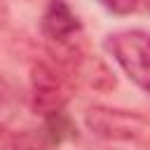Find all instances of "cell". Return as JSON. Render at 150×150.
I'll return each mask as SVG.
<instances>
[{"label": "cell", "instance_id": "cell-1", "mask_svg": "<svg viewBox=\"0 0 150 150\" xmlns=\"http://www.w3.org/2000/svg\"><path fill=\"white\" fill-rule=\"evenodd\" d=\"M40 30L52 56L68 68H75L87 54L82 49V23L66 0H47Z\"/></svg>", "mask_w": 150, "mask_h": 150}, {"label": "cell", "instance_id": "cell-3", "mask_svg": "<svg viewBox=\"0 0 150 150\" xmlns=\"http://www.w3.org/2000/svg\"><path fill=\"white\" fill-rule=\"evenodd\" d=\"M84 124L91 134L117 143H143L150 138V120L117 108L91 105L84 112Z\"/></svg>", "mask_w": 150, "mask_h": 150}, {"label": "cell", "instance_id": "cell-9", "mask_svg": "<svg viewBox=\"0 0 150 150\" xmlns=\"http://www.w3.org/2000/svg\"><path fill=\"white\" fill-rule=\"evenodd\" d=\"M145 5H148V7H150V0H145Z\"/></svg>", "mask_w": 150, "mask_h": 150}, {"label": "cell", "instance_id": "cell-8", "mask_svg": "<svg viewBox=\"0 0 150 150\" xmlns=\"http://www.w3.org/2000/svg\"><path fill=\"white\" fill-rule=\"evenodd\" d=\"M7 21H9V7L5 0H0V26H5Z\"/></svg>", "mask_w": 150, "mask_h": 150}, {"label": "cell", "instance_id": "cell-2", "mask_svg": "<svg viewBox=\"0 0 150 150\" xmlns=\"http://www.w3.org/2000/svg\"><path fill=\"white\" fill-rule=\"evenodd\" d=\"M108 52L120 63L124 75L145 94H150V33L127 28L108 35Z\"/></svg>", "mask_w": 150, "mask_h": 150}, {"label": "cell", "instance_id": "cell-4", "mask_svg": "<svg viewBox=\"0 0 150 150\" xmlns=\"http://www.w3.org/2000/svg\"><path fill=\"white\" fill-rule=\"evenodd\" d=\"M30 94H33V108L42 115H52L66 108L70 98L68 77L61 75L54 66L40 61L30 68Z\"/></svg>", "mask_w": 150, "mask_h": 150}, {"label": "cell", "instance_id": "cell-5", "mask_svg": "<svg viewBox=\"0 0 150 150\" xmlns=\"http://www.w3.org/2000/svg\"><path fill=\"white\" fill-rule=\"evenodd\" d=\"M0 150H47V138L0 127Z\"/></svg>", "mask_w": 150, "mask_h": 150}, {"label": "cell", "instance_id": "cell-7", "mask_svg": "<svg viewBox=\"0 0 150 150\" xmlns=\"http://www.w3.org/2000/svg\"><path fill=\"white\" fill-rule=\"evenodd\" d=\"M9 98H12V89H9V84H7V80L0 75V110L9 103Z\"/></svg>", "mask_w": 150, "mask_h": 150}, {"label": "cell", "instance_id": "cell-6", "mask_svg": "<svg viewBox=\"0 0 150 150\" xmlns=\"http://www.w3.org/2000/svg\"><path fill=\"white\" fill-rule=\"evenodd\" d=\"M101 7H105L110 14H117V16H127L131 12L138 9L141 0H96Z\"/></svg>", "mask_w": 150, "mask_h": 150}]
</instances>
